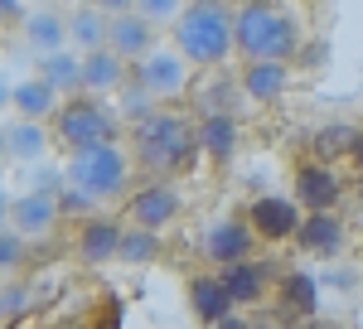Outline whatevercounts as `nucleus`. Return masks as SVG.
I'll use <instances>...</instances> for the list:
<instances>
[{"mask_svg":"<svg viewBox=\"0 0 363 329\" xmlns=\"http://www.w3.org/2000/svg\"><path fill=\"white\" fill-rule=\"evenodd\" d=\"M233 54L247 63H291L301 54L296 15L281 0H242L233 10Z\"/></svg>","mask_w":363,"mask_h":329,"instance_id":"obj_1","label":"nucleus"},{"mask_svg":"<svg viewBox=\"0 0 363 329\" xmlns=\"http://www.w3.org/2000/svg\"><path fill=\"white\" fill-rule=\"evenodd\" d=\"M131 155L145 164L150 174H189L199 169V121L179 116V111H150L145 121L131 126Z\"/></svg>","mask_w":363,"mask_h":329,"instance_id":"obj_2","label":"nucleus"},{"mask_svg":"<svg viewBox=\"0 0 363 329\" xmlns=\"http://www.w3.org/2000/svg\"><path fill=\"white\" fill-rule=\"evenodd\" d=\"M174 49L189 68H218L233 54V10L228 0H184L174 15Z\"/></svg>","mask_w":363,"mask_h":329,"instance_id":"obj_3","label":"nucleus"},{"mask_svg":"<svg viewBox=\"0 0 363 329\" xmlns=\"http://www.w3.org/2000/svg\"><path fill=\"white\" fill-rule=\"evenodd\" d=\"M68 179H73V189L87 194L92 203H102V199H121L126 184H131V155H126L116 140L73 150V155H68Z\"/></svg>","mask_w":363,"mask_h":329,"instance_id":"obj_4","label":"nucleus"},{"mask_svg":"<svg viewBox=\"0 0 363 329\" xmlns=\"http://www.w3.org/2000/svg\"><path fill=\"white\" fill-rule=\"evenodd\" d=\"M49 121H54V140L68 155L87 150V145H102V140H116V116L92 92H73L68 102H58V111Z\"/></svg>","mask_w":363,"mask_h":329,"instance_id":"obj_5","label":"nucleus"},{"mask_svg":"<svg viewBox=\"0 0 363 329\" xmlns=\"http://www.w3.org/2000/svg\"><path fill=\"white\" fill-rule=\"evenodd\" d=\"M131 82L140 92H150V97H179L189 87V63L179 54H169V49H155L140 63H131Z\"/></svg>","mask_w":363,"mask_h":329,"instance_id":"obj_6","label":"nucleus"},{"mask_svg":"<svg viewBox=\"0 0 363 329\" xmlns=\"http://www.w3.org/2000/svg\"><path fill=\"white\" fill-rule=\"evenodd\" d=\"M203 257L223 272V267H233V262H247L252 247H257V233L247 228V218H218L208 223V233H203Z\"/></svg>","mask_w":363,"mask_h":329,"instance_id":"obj_7","label":"nucleus"},{"mask_svg":"<svg viewBox=\"0 0 363 329\" xmlns=\"http://www.w3.org/2000/svg\"><path fill=\"white\" fill-rule=\"evenodd\" d=\"M247 228L262 242H286V238H296V228H301V203H296V199H277V194L252 199L247 203Z\"/></svg>","mask_w":363,"mask_h":329,"instance_id":"obj_8","label":"nucleus"},{"mask_svg":"<svg viewBox=\"0 0 363 329\" xmlns=\"http://www.w3.org/2000/svg\"><path fill=\"white\" fill-rule=\"evenodd\" d=\"M339 199H344V184H339V174L325 160L296 164V203L306 213H335Z\"/></svg>","mask_w":363,"mask_h":329,"instance_id":"obj_9","label":"nucleus"},{"mask_svg":"<svg viewBox=\"0 0 363 329\" xmlns=\"http://www.w3.org/2000/svg\"><path fill=\"white\" fill-rule=\"evenodd\" d=\"M155 29L160 25H150L136 10L112 15V20H107V49H112L116 58H126V63H140L145 54H155Z\"/></svg>","mask_w":363,"mask_h":329,"instance_id":"obj_10","label":"nucleus"},{"mask_svg":"<svg viewBox=\"0 0 363 329\" xmlns=\"http://www.w3.org/2000/svg\"><path fill=\"white\" fill-rule=\"evenodd\" d=\"M223 291L233 305H257L262 296H267V286L277 281V267L272 262H257V257H247V262H233V267H223Z\"/></svg>","mask_w":363,"mask_h":329,"instance_id":"obj_11","label":"nucleus"},{"mask_svg":"<svg viewBox=\"0 0 363 329\" xmlns=\"http://www.w3.org/2000/svg\"><path fill=\"white\" fill-rule=\"evenodd\" d=\"M131 223L136 228H150V233H160L165 223H174V213H179V194H174V184H165V179H155V184H145V189L131 194Z\"/></svg>","mask_w":363,"mask_h":329,"instance_id":"obj_12","label":"nucleus"},{"mask_svg":"<svg viewBox=\"0 0 363 329\" xmlns=\"http://www.w3.org/2000/svg\"><path fill=\"white\" fill-rule=\"evenodd\" d=\"M58 213H63V208H58L54 194L34 189V194H25V199L10 203V228H15L20 238H44V233H54Z\"/></svg>","mask_w":363,"mask_h":329,"instance_id":"obj_13","label":"nucleus"},{"mask_svg":"<svg viewBox=\"0 0 363 329\" xmlns=\"http://www.w3.org/2000/svg\"><path fill=\"white\" fill-rule=\"evenodd\" d=\"M131 87V63L116 58L112 49L83 54V92H126Z\"/></svg>","mask_w":363,"mask_h":329,"instance_id":"obj_14","label":"nucleus"},{"mask_svg":"<svg viewBox=\"0 0 363 329\" xmlns=\"http://www.w3.org/2000/svg\"><path fill=\"white\" fill-rule=\"evenodd\" d=\"M296 247L310 257H335L344 247V218L339 213H306L296 228Z\"/></svg>","mask_w":363,"mask_h":329,"instance_id":"obj_15","label":"nucleus"},{"mask_svg":"<svg viewBox=\"0 0 363 329\" xmlns=\"http://www.w3.org/2000/svg\"><path fill=\"white\" fill-rule=\"evenodd\" d=\"M189 310H194V320H203V325H218L223 315H233V301H228V291H223V276L218 272L189 276Z\"/></svg>","mask_w":363,"mask_h":329,"instance_id":"obj_16","label":"nucleus"},{"mask_svg":"<svg viewBox=\"0 0 363 329\" xmlns=\"http://www.w3.org/2000/svg\"><path fill=\"white\" fill-rule=\"evenodd\" d=\"M116 247H121V223L112 218H87L83 233H78V257L87 267H107L116 262Z\"/></svg>","mask_w":363,"mask_h":329,"instance_id":"obj_17","label":"nucleus"},{"mask_svg":"<svg viewBox=\"0 0 363 329\" xmlns=\"http://www.w3.org/2000/svg\"><path fill=\"white\" fill-rule=\"evenodd\" d=\"M20 29H25V44H29V49H34L39 58L68 44V20H63L58 10H25Z\"/></svg>","mask_w":363,"mask_h":329,"instance_id":"obj_18","label":"nucleus"},{"mask_svg":"<svg viewBox=\"0 0 363 329\" xmlns=\"http://www.w3.org/2000/svg\"><path fill=\"white\" fill-rule=\"evenodd\" d=\"M199 145H203L208 160L228 164L233 150H238V116H233V111H208V116L199 121Z\"/></svg>","mask_w":363,"mask_h":329,"instance_id":"obj_19","label":"nucleus"},{"mask_svg":"<svg viewBox=\"0 0 363 329\" xmlns=\"http://www.w3.org/2000/svg\"><path fill=\"white\" fill-rule=\"evenodd\" d=\"M238 87L247 92L252 102H277L281 92L291 87V63H247Z\"/></svg>","mask_w":363,"mask_h":329,"instance_id":"obj_20","label":"nucleus"},{"mask_svg":"<svg viewBox=\"0 0 363 329\" xmlns=\"http://www.w3.org/2000/svg\"><path fill=\"white\" fill-rule=\"evenodd\" d=\"M107 10H97V5H78L73 15H68V44L73 49H83V54H92V49H107Z\"/></svg>","mask_w":363,"mask_h":329,"instance_id":"obj_21","label":"nucleus"},{"mask_svg":"<svg viewBox=\"0 0 363 329\" xmlns=\"http://www.w3.org/2000/svg\"><path fill=\"white\" fill-rule=\"evenodd\" d=\"M39 78L49 82L58 97H63V92L73 97V92H83V58L68 54V49H54V54L39 58Z\"/></svg>","mask_w":363,"mask_h":329,"instance_id":"obj_22","label":"nucleus"},{"mask_svg":"<svg viewBox=\"0 0 363 329\" xmlns=\"http://www.w3.org/2000/svg\"><path fill=\"white\" fill-rule=\"evenodd\" d=\"M10 107L20 111L25 121H49L58 111V92L44 78H29V82H20V87H10Z\"/></svg>","mask_w":363,"mask_h":329,"instance_id":"obj_23","label":"nucleus"},{"mask_svg":"<svg viewBox=\"0 0 363 329\" xmlns=\"http://www.w3.org/2000/svg\"><path fill=\"white\" fill-rule=\"evenodd\" d=\"M281 305H286L291 315L310 320V315H315V305H320L315 276H310V272H286V276H281Z\"/></svg>","mask_w":363,"mask_h":329,"instance_id":"obj_24","label":"nucleus"},{"mask_svg":"<svg viewBox=\"0 0 363 329\" xmlns=\"http://www.w3.org/2000/svg\"><path fill=\"white\" fill-rule=\"evenodd\" d=\"M44 145H49V136H44L39 121H25V116H20L15 126H5V155H10V160H39Z\"/></svg>","mask_w":363,"mask_h":329,"instance_id":"obj_25","label":"nucleus"},{"mask_svg":"<svg viewBox=\"0 0 363 329\" xmlns=\"http://www.w3.org/2000/svg\"><path fill=\"white\" fill-rule=\"evenodd\" d=\"M155 257H160V233H150V228H121L116 262H126V267H150Z\"/></svg>","mask_w":363,"mask_h":329,"instance_id":"obj_26","label":"nucleus"},{"mask_svg":"<svg viewBox=\"0 0 363 329\" xmlns=\"http://www.w3.org/2000/svg\"><path fill=\"white\" fill-rule=\"evenodd\" d=\"M354 136H359V131H354L349 121H330V126L315 136V155H320V160H330V155H349V150H354Z\"/></svg>","mask_w":363,"mask_h":329,"instance_id":"obj_27","label":"nucleus"},{"mask_svg":"<svg viewBox=\"0 0 363 329\" xmlns=\"http://www.w3.org/2000/svg\"><path fill=\"white\" fill-rule=\"evenodd\" d=\"M179 10H184V0H136V15H145L150 25H174Z\"/></svg>","mask_w":363,"mask_h":329,"instance_id":"obj_28","label":"nucleus"},{"mask_svg":"<svg viewBox=\"0 0 363 329\" xmlns=\"http://www.w3.org/2000/svg\"><path fill=\"white\" fill-rule=\"evenodd\" d=\"M25 262V238L15 228H0V272H15Z\"/></svg>","mask_w":363,"mask_h":329,"instance_id":"obj_29","label":"nucleus"},{"mask_svg":"<svg viewBox=\"0 0 363 329\" xmlns=\"http://www.w3.org/2000/svg\"><path fill=\"white\" fill-rule=\"evenodd\" d=\"M25 305H29V291H20V286H15V291H0V315H5V320H15Z\"/></svg>","mask_w":363,"mask_h":329,"instance_id":"obj_30","label":"nucleus"},{"mask_svg":"<svg viewBox=\"0 0 363 329\" xmlns=\"http://www.w3.org/2000/svg\"><path fill=\"white\" fill-rule=\"evenodd\" d=\"M15 20H25V5L20 0H0V25H15Z\"/></svg>","mask_w":363,"mask_h":329,"instance_id":"obj_31","label":"nucleus"},{"mask_svg":"<svg viewBox=\"0 0 363 329\" xmlns=\"http://www.w3.org/2000/svg\"><path fill=\"white\" fill-rule=\"evenodd\" d=\"M97 10H107V15H126V10H136V0H92Z\"/></svg>","mask_w":363,"mask_h":329,"instance_id":"obj_32","label":"nucleus"},{"mask_svg":"<svg viewBox=\"0 0 363 329\" xmlns=\"http://www.w3.org/2000/svg\"><path fill=\"white\" fill-rule=\"evenodd\" d=\"M208 329H252V325H247V320H242V315H223L218 325H208Z\"/></svg>","mask_w":363,"mask_h":329,"instance_id":"obj_33","label":"nucleus"},{"mask_svg":"<svg viewBox=\"0 0 363 329\" xmlns=\"http://www.w3.org/2000/svg\"><path fill=\"white\" fill-rule=\"evenodd\" d=\"M349 155H354V164H359V169H363V131H359V136H354V150H349Z\"/></svg>","mask_w":363,"mask_h":329,"instance_id":"obj_34","label":"nucleus"},{"mask_svg":"<svg viewBox=\"0 0 363 329\" xmlns=\"http://www.w3.org/2000/svg\"><path fill=\"white\" fill-rule=\"evenodd\" d=\"M10 218V199H5V194H0V223Z\"/></svg>","mask_w":363,"mask_h":329,"instance_id":"obj_35","label":"nucleus"},{"mask_svg":"<svg viewBox=\"0 0 363 329\" xmlns=\"http://www.w3.org/2000/svg\"><path fill=\"white\" fill-rule=\"evenodd\" d=\"M5 102H10V82L0 78V107H5Z\"/></svg>","mask_w":363,"mask_h":329,"instance_id":"obj_36","label":"nucleus"},{"mask_svg":"<svg viewBox=\"0 0 363 329\" xmlns=\"http://www.w3.org/2000/svg\"><path fill=\"white\" fill-rule=\"evenodd\" d=\"M63 329H87V325H83V320H68V325H63Z\"/></svg>","mask_w":363,"mask_h":329,"instance_id":"obj_37","label":"nucleus"},{"mask_svg":"<svg viewBox=\"0 0 363 329\" xmlns=\"http://www.w3.org/2000/svg\"><path fill=\"white\" fill-rule=\"evenodd\" d=\"M0 155H5V126H0Z\"/></svg>","mask_w":363,"mask_h":329,"instance_id":"obj_38","label":"nucleus"}]
</instances>
